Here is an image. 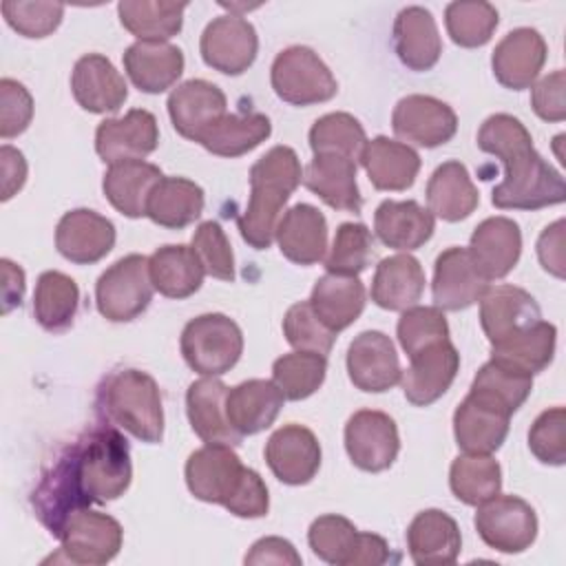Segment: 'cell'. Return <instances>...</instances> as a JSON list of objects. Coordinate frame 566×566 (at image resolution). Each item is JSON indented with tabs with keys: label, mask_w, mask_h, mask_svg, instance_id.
Returning <instances> with one entry per match:
<instances>
[{
	"label": "cell",
	"mask_w": 566,
	"mask_h": 566,
	"mask_svg": "<svg viewBox=\"0 0 566 566\" xmlns=\"http://www.w3.org/2000/svg\"><path fill=\"white\" fill-rule=\"evenodd\" d=\"M537 256L546 272L564 279V221L557 219L537 239Z\"/></svg>",
	"instance_id": "60"
},
{
	"label": "cell",
	"mask_w": 566,
	"mask_h": 566,
	"mask_svg": "<svg viewBox=\"0 0 566 566\" xmlns=\"http://www.w3.org/2000/svg\"><path fill=\"white\" fill-rule=\"evenodd\" d=\"M345 449L354 467L367 473L389 469L400 451V436L394 418L378 409H360L345 424Z\"/></svg>",
	"instance_id": "12"
},
{
	"label": "cell",
	"mask_w": 566,
	"mask_h": 566,
	"mask_svg": "<svg viewBox=\"0 0 566 566\" xmlns=\"http://www.w3.org/2000/svg\"><path fill=\"white\" fill-rule=\"evenodd\" d=\"M497 22H500L497 9L484 0H471V2L458 0V2H449L444 9L447 33L458 46H464V49L484 46L491 40L493 31L497 29Z\"/></svg>",
	"instance_id": "50"
},
{
	"label": "cell",
	"mask_w": 566,
	"mask_h": 566,
	"mask_svg": "<svg viewBox=\"0 0 566 566\" xmlns=\"http://www.w3.org/2000/svg\"><path fill=\"white\" fill-rule=\"evenodd\" d=\"M360 164L376 190L400 192L413 186L420 170V155L402 142L378 135L367 139Z\"/></svg>",
	"instance_id": "34"
},
{
	"label": "cell",
	"mask_w": 566,
	"mask_h": 566,
	"mask_svg": "<svg viewBox=\"0 0 566 566\" xmlns=\"http://www.w3.org/2000/svg\"><path fill=\"white\" fill-rule=\"evenodd\" d=\"M469 391L513 416L531 396L533 376L491 358L478 369Z\"/></svg>",
	"instance_id": "47"
},
{
	"label": "cell",
	"mask_w": 566,
	"mask_h": 566,
	"mask_svg": "<svg viewBox=\"0 0 566 566\" xmlns=\"http://www.w3.org/2000/svg\"><path fill=\"white\" fill-rule=\"evenodd\" d=\"M489 290V279L478 270L467 248L451 245L438 254L433 265V301L436 307L460 312L475 305Z\"/></svg>",
	"instance_id": "20"
},
{
	"label": "cell",
	"mask_w": 566,
	"mask_h": 566,
	"mask_svg": "<svg viewBox=\"0 0 566 566\" xmlns=\"http://www.w3.org/2000/svg\"><path fill=\"white\" fill-rule=\"evenodd\" d=\"M148 270L153 287L166 298L192 296L206 276V270L188 245H161L148 256Z\"/></svg>",
	"instance_id": "40"
},
{
	"label": "cell",
	"mask_w": 566,
	"mask_h": 566,
	"mask_svg": "<svg viewBox=\"0 0 566 566\" xmlns=\"http://www.w3.org/2000/svg\"><path fill=\"white\" fill-rule=\"evenodd\" d=\"M478 148L504 166V179L491 192L495 208L539 210L566 199L564 177L533 148V137L517 117L509 113L486 117L478 130Z\"/></svg>",
	"instance_id": "1"
},
{
	"label": "cell",
	"mask_w": 566,
	"mask_h": 566,
	"mask_svg": "<svg viewBox=\"0 0 566 566\" xmlns=\"http://www.w3.org/2000/svg\"><path fill=\"white\" fill-rule=\"evenodd\" d=\"M0 175H2V201H9L27 181L24 155L9 144L0 148Z\"/></svg>",
	"instance_id": "62"
},
{
	"label": "cell",
	"mask_w": 566,
	"mask_h": 566,
	"mask_svg": "<svg viewBox=\"0 0 566 566\" xmlns=\"http://www.w3.org/2000/svg\"><path fill=\"white\" fill-rule=\"evenodd\" d=\"M303 184L334 210L358 214L363 208L354 159L343 155H314L303 168Z\"/></svg>",
	"instance_id": "32"
},
{
	"label": "cell",
	"mask_w": 566,
	"mask_h": 566,
	"mask_svg": "<svg viewBox=\"0 0 566 566\" xmlns=\"http://www.w3.org/2000/svg\"><path fill=\"white\" fill-rule=\"evenodd\" d=\"M2 15L7 24L24 38H46L51 35L62 18L64 4L60 2H22L7 0L2 2Z\"/></svg>",
	"instance_id": "55"
},
{
	"label": "cell",
	"mask_w": 566,
	"mask_h": 566,
	"mask_svg": "<svg viewBox=\"0 0 566 566\" xmlns=\"http://www.w3.org/2000/svg\"><path fill=\"white\" fill-rule=\"evenodd\" d=\"M398 343L405 354L411 358L424 347L449 338V323L444 312L436 305H413L402 310V316L396 325Z\"/></svg>",
	"instance_id": "53"
},
{
	"label": "cell",
	"mask_w": 566,
	"mask_h": 566,
	"mask_svg": "<svg viewBox=\"0 0 566 566\" xmlns=\"http://www.w3.org/2000/svg\"><path fill=\"white\" fill-rule=\"evenodd\" d=\"M190 248L199 256L206 274L219 281H234V254L223 228L217 221L199 223Z\"/></svg>",
	"instance_id": "57"
},
{
	"label": "cell",
	"mask_w": 566,
	"mask_h": 566,
	"mask_svg": "<svg viewBox=\"0 0 566 566\" xmlns=\"http://www.w3.org/2000/svg\"><path fill=\"white\" fill-rule=\"evenodd\" d=\"M124 71L142 93H164L184 73V53L170 42H135L124 51Z\"/></svg>",
	"instance_id": "31"
},
{
	"label": "cell",
	"mask_w": 566,
	"mask_h": 566,
	"mask_svg": "<svg viewBox=\"0 0 566 566\" xmlns=\"http://www.w3.org/2000/svg\"><path fill=\"white\" fill-rule=\"evenodd\" d=\"M179 347L192 371L201 376H221L239 363L243 354V334L226 314H201L186 323Z\"/></svg>",
	"instance_id": "6"
},
{
	"label": "cell",
	"mask_w": 566,
	"mask_h": 566,
	"mask_svg": "<svg viewBox=\"0 0 566 566\" xmlns=\"http://www.w3.org/2000/svg\"><path fill=\"white\" fill-rule=\"evenodd\" d=\"M168 115L175 130L197 142L219 117L226 115V93L206 80H188L168 95Z\"/></svg>",
	"instance_id": "25"
},
{
	"label": "cell",
	"mask_w": 566,
	"mask_h": 566,
	"mask_svg": "<svg viewBox=\"0 0 566 566\" xmlns=\"http://www.w3.org/2000/svg\"><path fill=\"white\" fill-rule=\"evenodd\" d=\"M270 82L279 99L292 106L329 102L338 93V82L329 66L310 46L283 49L270 69Z\"/></svg>",
	"instance_id": "7"
},
{
	"label": "cell",
	"mask_w": 566,
	"mask_h": 566,
	"mask_svg": "<svg viewBox=\"0 0 566 566\" xmlns=\"http://www.w3.org/2000/svg\"><path fill=\"white\" fill-rule=\"evenodd\" d=\"M478 303L480 325L491 345H497L542 321V310L533 294L517 285H489Z\"/></svg>",
	"instance_id": "22"
},
{
	"label": "cell",
	"mask_w": 566,
	"mask_h": 566,
	"mask_svg": "<svg viewBox=\"0 0 566 566\" xmlns=\"http://www.w3.org/2000/svg\"><path fill=\"white\" fill-rule=\"evenodd\" d=\"M115 239L117 232L113 221L88 208L64 212L55 228L57 252L77 265L102 261L113 250Z\"/></svg>",
	"instance_id": "19"
},
{
	"label": "cell",
	"mask_w": 566,
	"mask_h": 566,
	"mask_svg": "<svg viewBox=\"0 0 566 566\" xmlns=\"http://www.w3.org/2000/svg\"><path fill=\"white\" fill-rule=\"evenodd\" d=\"M199 51L203 62L223 73H245L259 53V35L252 22L239 13H228L210 20L201 33Z\"/></svg>",
	"instance_id": "13"
},
{
	"label": "cell",
	"mask_w": 566,
	"mask_h": 566,
	"mask_svg": "<svg viewBox=\"0 0 566 566\" xmlns=\"http://www.w3.org/2000/svg\"><path fill=\"white\" fill-rule=\"evenodd\" d=\"M374 256V237L365 223L345 221L338 226L332 248L323 259L327 274L358 276L365 272Z\"/></svg>",
	"instance_id": "51"
},
{
	"label": "cell",
	"mask_w": 566,
	"mask_h": 566,
	"mask_svg": "<svg viewBox=\"0 0 566 566\" xmlns=\"http://www.w3.org/2000/svg\"><path fill=\"white\" fill-rule=\"evenodd\" d=\"M389 559H391V551L387 539L376 533L360 531L352 566H380V564H387Z\"/></svg>",
	"instance_id": "63"
},
{
	"label": "cell",
	"mask_w": 566,
	"mask_h": 566,
	"mask_svg": "<svg viewBox=\"0 0 566 566\" xmlns=\"http://www.w3.org/2000/svg\"><path fill=\"white\" fill-rule=\"evenodd\" d=\"M186 7V2L124 0L117 4V15L122 27L139 42H166L181 31Z\"/></svg>",
	"instance_id": "44"
},
{
	"label": "cell",
	"mask_w": 566,
	"mask_h": 566,
	"mask_svg": "<svg viewBox=\"0 0 566 566\" xmlns=\"http://www.w3.org/2000/svg\"><path fill=\"white\" fill-rule=\"evenodd\" d=\"M82 489L91 504H106L126 493L133 480L130 449L115 424H97L75 442Z\"/></svg>",
	"instance_id": "5"
},
{
	"label": "cell",
	"mask_w": 566,
	"mask_h": 566,
	"mask_svg": "<svg viewBox=\"0 0 566 566\" xmlns=\"http://www.w3.org/2000/svg\"><path fill=\"white\" fill-rule=\"evenodd\" d=\"M303 181L298 155L290 146H274L250 168V199L237 217L241 239L254 250H268L292 192Z\"/></svg>",
	"instance_id": "3"
},
{
	"label": "cell",
	"mask_w": 566,
	"mask_h": 566,
	"mask_svg": "<svg viewBox=\"0 0 566 566\" xmlns=\"http://www.w3.org/2000/svg\"><path fill=\"white\" fill-rule=\"evenodd\" d=\"M528 449L542 462L562 467L566 462V411L553 407L542 411L528 429Z\"/></svg>",
	"instance_id": "56"
},
{
	"label": "cell",
	"mask_w": 566,
	"mask_h": 566,
	"mask_svg": "<svg viewBox=\"0 0 566 566\" xmlns=\"http://www.w3.org/2000/svg\"><path fill=\"white\" fill-rule=\"evenodd\" d=\"M427 203L433 217L449 223L471 217L480 203V192L467 166L455 159L440 164L427 181Z\"/></svg>",
	"instance_id": "38"
},
{
	"label": "cell",
	"mask_w": 566,
	"mask_h": 566,
	"mask_svg": "<svg viewBox=\"0 0 566 566\" xmlns=\"http://www.w3.org/2000/svg\"><path fill=\"white\" fill-rule=\"evenodd\" d=\"M159 144L157 119L150 111L130 108L124 117H108L95 130V150L104 164L144 159Z\"/></svg>",
	"instance_id": "18"
},
{
	"label": "cell",
	"mask_w": 566,
	"mask_h": 566,
	"mask_svg": "<svg viewBox=\"0 0 566 566\" xmlns=\"http://www.w3.org/2000/svg\"><path fill=\"white\" fill-rule=\"evenodd\" d=\"M467 250L489 281L504 279L522 254L520 226L509 217H489L478 223Z\"/></svg>",
	"instance_id": "27"
},
{
	"label": "cell",
	"mask_w": 566,
	"mask_h": 566,
	"mask_svg": "<svg viewBox=\"0 0 566 566\" xmlns=\"http://www.w3.org/2000/svg\"><path fill=\"white\" fill-rule=\"evenodd\" d=\"M360 531L343 515H321L310 524L307 542L312 553L336 566H352Z\"/></svg>",
	"instance_id": "52"
},
{
	"label": "cell",
	"mask_w": 566,
	"mask_h": 566,
	"mask_svg": "<svg viewBox=\"0 0 566 566\" xmlns=\"http://www.w3.org/2000/svg\"><path fill=\"white\" fill-rule=\"evenodd\" d=\"M57 539L66 562L80 566H102L117 557L124 542V531L115 517L84 506L69 515Z\"/></svg>",
	"instance_id": "11"
},
{
	"label": "cell",
	"mask_w": 566,
	"mask_h": 566,
	"mask_svg": "<svg viewBox=\"0 0 566 566\" xmlns=\"http://www.w3.org/2000/svg\"><path fill=\"white\" fill-rule=\"evenodd\" d=\"M2 274H4V283H2V312H11L13 307L22 305V296H24V272L20 265H15L9 259H2Z\"/></svg>",
	"instance_id": "64"
},
{
	"label": "cell",
	"mask_w": 566,
	"mask_h": 566,
	"mask_svg": "<svg viewBox=\"0 0 566 566\" xmlns=\"http://www.w3.org/2000/svg\"><path fill=\"white\" fill-rule=\"evenodd\" d=\"M272 133L270 117L256 111L226 113L199 139L208 153L217 157H241L261 146Z\"/></svg>",
	"instance_id": "42"
},
{
	"label": "cell",
	"mask_w": 566,
	"mask_h": 566,
	"mask_svg": "<svg viewBox=\"0 0 566 566\" xmlns=\"http://www.w3.org/2000/svg\"><path fill=\"white\" fill-rule=\"evenodd\" d=\"M424 270L409 252L382 259L371 279V301L389 312L413 307L424 292Z\"/></svg>",
	"instance_id": "37"
},
{
	"label": "cell",
	"mask_w": 566,
	"mask_h": 566,
	"mask_svg": "<svg viewBox=\"0 0 566 566\" xmlns=\"http://www.w3.org/2000/svg\"><path fill=\"white\" fill-rule=\"evenodd\" d=\"M531 106L544 122H562L566 117L564 104V71L557 69L544 75L531 88Z\"/></svg>",
	"instance_id": "59"
},
{
	"label": "cell",
	"mask_w": 566,
	"mask_h": 566,
	"mask_svg": "<svg viewBox=\"0 0 566 566\" xmlns=\"http://www.w3.org/2000/svg\"><path fill=\"white\" fill-rule=\"evenodd\" d=\"M99 418L146 444L164 438V405L155 378L142 369H115L102 378L95 394Z\"/></svg>",
	"instance_id": "4"
},
{
	"label": "cell",
	"mask_w": 566,
	"mask_h": 566,
	"mask_svg": "<svg viewBox=\"0 0 566 566\" xmlns=\"http://www.w3.org/2000/svg\"><path fill=\"white\" fill-rule=\"evenodd\" d=\"M365 144V128L349 113H327L310 128V148L314 155H343L360 161Z\"/></svg>",
	"instance_id": "49"
},
{
	"label": "cell",
	"mask_w": 566,
	"mask_h": 566,
	"mask_svg": "<svg viewBox=\"0 0 566 566\" xmlns=\"http://www.w3.org/2000/svg\"><path fill=\"white\" fill-rule=\"evenodd\" d=\"M285 396L274 380H243L226 394V416L241 436H254L274 424Z\"/></svg>",
	"instance_id": "30"
},
{
	"label": "cell",
	"mask_w": 566,
	"mask_h": 566,
	"mask_svg": "<svg viewBox=\"0 0 566 566\" xmlns=\"http://www.w3.org/2000/svg\"><path fill=\"white\" fill-rule=\"evenodd\" d=\"M460 369V354L453 343L440 340L416 356L411 365L400 374V387L405 398L416 407H429L447 394Z\"/></svg>",
	"instance_id": "17"
},
{
	"label": "cell",
	"mask_w": 566,
	"mask_h": 566,
	"mask_svg": "<svg viewBox=\"0 0 566 566\" xmlns=\"http://www.w3.org/2000/svg\"><path fill=\"white\" fill-rule=\"evenodd\" d=\"M283 336L285 340L301 352H316L327 356L334 347L336 332H332L312 310L310 301H301L290 305L283 318Z\"/></svg>",
	"instance_id": "54"
},
{
	"label": "cell",
	"mask_w": 566,
	"mask_h": 566,
	"mask_svg": "<svg viewBox=\"0 0 566 566\" xmlns=\"http://www.w3.org/2000/svg\"><path fill=\"white\" fill-rule=\"evenodd\" d=\"M31 506L42 526H46L53 537L60 535L71 513L91 506V500L86 497L80 482L73 444L64 447L42 473L38 486L31 493Z\"/></svg>",
	"instance_id": "9"
},
{
	"label": "cell",
	"mask_w": 566,
	"mask_h": 566,
	"mask_svg": "<svg viewBox=\"0 0 566 566\" xmlns=\"http://www.w3.org/2000/svg\"><path fill=\"white\" fill-rule=\"evenodd\" d=\"M148 256L128 254L115 261L95 283L97 312L111 323H128L146 312L153 301Z\"/></svg>",
	"instance_id": "8"
},
{
	"label": "cell",
	"mask_w": 566,
	"mask_h": 566,
	"mask_svg": "<svg viewBox=\"0 0 566 566\" xmlns=\"http://www.w3.org/2000/svg\"><path fill=\"white\" fill-rule=\"evenodd\" d=\"M473 524L486 546L506 555L524 553L537 537V515L533 506L517 495L497 493L478 504Z\"/></svg>",
	"instance_id": "10"
},
{
	"label": "cell",
	"mask_w": 566,
	"mask_h": 566,
	"mask_svg": "<svg viewBox=\"0 0 566 566\" xmlns=\"http://www.w3.org/2000/svg\"><path fill=\"white\" fill-rule=\"evenodd\" d=\"M374 230H376V237L387 248L411 252L431 239L436 230V217L429 212V208H422L413 199H407V201L387 199L376 208Z\"/></svg>",
	"instance_id": "35"
},
{
	"label": "cell",
	"mask_w": 566,
	"mask_h": 566,
	"mask_svg": "<svg viewBox=\"0 0 566 566\" xmlns=\"http://www.w3.org/2000/svg\"><path fill=\"white\" fill-rule=\"evenodd\" d=\"M203 188L186 177H161L148 195L146 217L168 230H181L203 212Z\"/></svg>",
	"instance_id": "39"
},
{
	"label": "cell",
	"mask_w": 566,
	"mask_h": 566,
	"mask_svg": "<svg viewBox=\"0 0 566 566\" xmlns=\"http://www.w3.org/2000/svg\"><path fill=\"white\" fill-rule=\"evenodd\" d=\"M71 93L88 113H115L128 97L124 75L102 53L82 55L71 73Z\"/></svg>",
	"instance_id": "23"
},
{
	"label": "cell",
	"mask_w": 566,
	"mask_h": 566,
	"mask_svg": "<svg viewBox=\"0 0 566 566\" xmlns=\"http://www.w3.org/2000/svg\"><path fill=\"white\" fill-rule=\"evenodd\" d=\"M188 491L208 504H221L237 517L254 520L268 515L270 495L263 478L243 467L230 444H206L186 460Z\"/></svg>",
	"instance_id": "2"
},
{
	"label": "cell",
	"mask_w": 566,
	"mask_h": 566,
	"mask_svg": "<svg viewBox=\"0 0 566 566\" xmlns=\"http://www.w3.org/2000/svg\"><path fill=\"white\" fill-rule=\"evenodd\" d=\"M245 564H290L298 566L301 555L296 553L294 544L283 537H261L252 544L250 553L243 559Z\"/></svg>",
	"instance_id": "61"
},
{
	"label": "cell",
	"mask_w": 566,
	"mask_h": 566,
	"mask_svg": "<svg viewBox=\"0 0 566 566\" xmlns=\"http://www.w3.org/2000/svg\"><path fill=\"white\" fill-rule=\"evenodd\" d=\"M33 117V97L24 84L4 77L0 80V137L11 139L24 133Z\"/></svg>",
	"instance_id": "58"
},
{
	"label": "cell",
	"mask_w": 566,
	"mask_h": 566,
	"mask_svg": "<svg viewBox=\"0 0 566 566\" xmlns=\"http://www.w3.org/2000/svg\"><path fill=\"white\" fill-rule=\"evenodd\" d=\"M365 285L358 276L325 274L314 283L310 305L314 314L332 329L343 332L365 310Z\"/></svg>",
	"instance_id": "41"
},
{
	"label": "cell",
	"mask_w": 566,
	"mask_h": 566,
	"mask_svg": "<svg viewBox=\"0 0 566 566\" xmlns=\"http://www.w3.org/2000/svg\"><path fill=\"white\" fill-rule=\"evenodd\" d=\"M546 42L537 29L520 27L509 31L493 49L491 69L495 80L511 91H524L533 86L544 62Z\"/></svg>",
	"instance_id": "21"
},
{
	"label": "cell",
	"mask_w": 566,
	"mask_h": 566,
	"mask_svg": "<svg viewBox=\"0 0 566 566\" xmlns=\"http://www.w3.org/2000/svg\"><path fill=\"white\" fill-rule=\"evenodd\" d=\"M555 345H557V327L553 323L537 321L524 332L497 345H491V358L533 376L544 371L553 363Z\"/></svg>",
	"instance_id": "43"
},
{
	"label": "cell",
	"mask_w": 566,
	"mask_h": 566,
	"mask_svg": "<svg viewBox=\"0 0 566 566\" xmlns=\"http://www.w3.org/2000/svg\"><path fill=\"white\" fill-rule=\"evenodd\" d=\"M80 307L77 283L57 270L38 276L33 292V316L46 332H64L73 325Z\"/></svg>",
	"instance_id": "45"
},
{
	"label": "cell",
	"mask_w": 566,
	"mask_h": 566,
	"mask_svg": "<svg viewBox=\"0 0 566 566\" xmlns=\"http://www.w3.org/2000/svg\"><path fill=\"white\" fill-rule=\"evenodd\" d=\"M509 422L511 416L504 409L469 391L453 411L455 444L464 453L491 455L506 440Z\"/></svg>",
	"instance_id": "24"
},
{
	"label": "cell",
	"mask_w": 566,
	"mask_h": 566,
	"mask_svg": "<svg viewBox=\"0 0 566 566\" xmlns=\"http://www.w3.org/2000/svg\"><path fill=\"white\" fill-rule=\"evenodd\" d=\"M391 128L409 144L436 148L453 139L458 130V115L447 102L413 93L394 106Z\"/></svg>",
	"instance_id": "14"
},
{
	"label": "cell",
	"mask_w": 566,
	"mask_h": 566,
	"mask_svg": "<svg viewBox=\"0 0 566 566\" xmlns=\"http://www.w3.org/2000/svg\"><path fill=\"white\" fill-rule=\"evenodd\" d=\"M226 394L228 387L214 378L203 376L190 382L186 391V413L192 431L206 444H241L243 436L232 429L226 416Z\"/></svg>",
	"instance_id": "28"
},
{
	"label": "cell",
	"mask_w": 566,
	"mask_h": 566,
	"mask_svg": "<svg viewBox=\"0 0 566 566\" xmlns=\"http://www.w3.org/2000/svg\"><path fill=\"white\" fill-rule=\"evenodd\" d=\"M451 493L467 506H478L502 489V469L493 455L462 453L449 469Z\"/></svg>",
	"instance_id": "46"
},
{
	"label": "cell",
	"mask_w": 566,
	"mask_h": 566,
	"mask_svg": "<svg viewBox=\"0 0 566 566\" xmlns=\"http://www.w3.org/2000/svg\"><path fill=\"white\" fill-rule=\"evenodd\" d=\"M407 548L413 564H453L462 551L458 522L440 511H420L407 528Z\"/></svg>",
	"instance_id": "33"
},
{
	"label": "cell",
	"mask_w": 566,
	"mask_h": 566,
	"mask_svg": "<svg viewBox=\"0 0 566 566\" xmlns=\"http://www.w3.org/2000/svg\"><path fill=\"white\" fill-rule=\"evenodd\" d=\"M159 166L144 159H126L111 164L102 179V190L108 203L128 219L146 217L148 195L161 179Z\"/></svg>",
	"instance_id": "36"
},
{
	"label": "cell",
	"mask_w": 566,
	"mask_h": 566,
	"mask_svg": "<svg viewBox=\"0 0 566 566\" xmlns=\"http://www.w3.org/2000/svg\"><path fill=\"white\" fill-rule=\"evenodd\" d=\"M327 374V356L316 352L283 354L272 365V380L285 400H305L323 385Z\"/></svg>",
	"instance_id": "48"
},
{
	"label": "cell",
	"mask_w": 566,
	"mask_h": 566,
	"mask_svg": "<svg viewBox=\"0 0 566 566\" xmlns=\"http://www.w3.org/2000/svg\"><path fill=\"white\" fill-rule=\"evenodd\" d=\"M274 239L287 261L314 265L327 252V219L316 206L296 203L283 212Z\"/></svg>",
	"instance_id": "26"
},
{
	"label": "cell",
	"mask_w": 566,
	"mask_h": 566,
	"mask_svg": "<svg viewBox=\"0 0 566 566\" xmlns=\"http://www.w3.org/2000/svg\"><path fill=\"white\" fill-rule=\"evenodd\" d=\"M394 49L398 60L416 73L429 71L438 64L442 53V40L436 18L424 7H405L394 20Z\"/></svg>",
	"instance_id": "29"
},
{
	"label": "cell",
	"mask_w": 566,
	"mask_h": 566,
	"mask_svg": "<svg viewBox=\"0 0 566 566\" xmlns=\"http://www.w3.org/2000/svg\"><path fill=\"white\" fill-rule=\"evenodd\" d=\"M347 374L356 389L382 394L400 382V360L385 332L367 329L354 336L347 347Z\"/></svg>",
	"instance_id": "16"
},
{
	"label": "cell",
	"mask_w": 566,
	"mask_h": 566,
	"mask_svg": "<svg viewBox=\"0 0 566 566\" xmlns=\"http://www.w3.org/2000/svg\"><path fill=\"white\" fill-rule=\"evenodd\" d=\"M321 444L303 424H283L265 442V462L274 478L290 486H301L314 480L321 469Z\"/></svg>",
	"instance_id": "15"
}]
</instances>
